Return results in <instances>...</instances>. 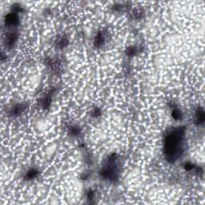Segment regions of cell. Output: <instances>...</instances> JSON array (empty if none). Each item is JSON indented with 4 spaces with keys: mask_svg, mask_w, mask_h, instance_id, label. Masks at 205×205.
<instances>
[{
    "mask_svg": "<svg viewBox=\"0 0 205 205\" xmlns=\"http://www.w3.org/2000/svg\"><path fill=\"white\" fill-rule=\"evenodd\" d=\"M185 127H176L167 131L163 140V154L166 160L175 163L184 151Z\"/></svg>",
    "mask_w": 205,
    "mask_h": 205,
    "instance_id": "1",
    "label": "cell"
},
{
    "mask_svg": "<svg viewBox=\"0 0 205 205\" xmlns=\"http://www.w3.org/2000/svg\"><path fill=\"white\" fill-rule=\"evenodd\" d=\"M100 175L102 178L108 181L115 182L118 180L119 176V164L117 155H111L105 159L100 171Z\"/></svg>",
    "mask_w": 205,
    "mask_h": 205,
    "instance_id": "2",
    "label": "cell"
},
{
    "mask_svg": "<svg viewBox=\"0 0 205 205\" xmlns=\"http://www.w3.org/2000/svg\"><path fill=\"white\" fill-rule=\"evenodd\" d=\"M4 22L6 27H15V26L19 24V16L15 12L9 13L5 16Z\"/></svg>",
    "mask_w": 205,
    "mask_h": 205,
    "instance_id": "3",
    "label": "cell"
},
{
    "mask_svg": "<svg viewBox=\"0 0 205 205\" xmlns=\"http://www.w3.org/2000/svg\"><path fill=\"white\" fill-rule=\"evenodd\" d=\"M18 34L16 31H11L7 33L5 38V44L8 48L11 47L15 45V42L17 41Z\"/></svg>",
    "mask_w": 205,
    "mask_h": 205,
    "instance_id": "4",
    "label": "cell"
},
{
    "mask_svg": "<svg viewBox=\"0 0 205 205\" xmlns=\"http://www.w3.org/2000/svg\"><path fill=\"white\" fill-rule=\"evenodd\" d=\"M204 122V112L203 108H198L196 112V123L198 125L203 124Z\"/></svg>",
    "mask_w": 205,
    "mask_h": 205,
    "instance_id": "5",
    "label": "cell"
},
{
    "mask_svg": "<svg viewBox=\"0 0 205 205\" xmlns=\"http://www.w3.org/2000/svg\"><path fill=\"white\" fill-rule=\"evenodd\" d=\"M51 97H52V92H51V91L47 92V93L43 96V98L42 99V108H48L49 106H50V104H51Z\"/></svg>",
    "mask_w": 205,
    "mask_h": 205,
    "instance_id": "6",
    "label": "cell"
},
{
    "mask_svg": "<svg viewBox=\"0 0 205 205\" xmlns=\"http://www.w3.org/2000/svg\"><path fill=\"white\" fill-rule=\"evenodd\" d=\"M105 37H104V33L102 32H99L97 35L95 36V46H101L104 43V40H105Z\"/></svg>",
    "mask_w": 205,
    "mask_h": 205,
    "instance_id": "7",
    "label": "cell"
},
{
    "mask_svg": "<svg viewBox=\"0 0 205 205\" xmlns=\"http://www.w3.org/2000/svg\"><path fill=\"white\" fill-rule=\"evenodd\" d=\"M24 110V106L23 104H18L15 106L11 110V115H18L21 114V112Z\"/></svg>",
    "mask_w": 205,
    "mask_h": 205,
    "instance_id": "8",
    "label": "cell"
},
{
    "mask_svg": "<svg viewBox=\"0 0 205 205\" xmlns=\"http://www.w3.org/2000/svg\"><path fill=\"white\" fill-rule=\"evenodd\" d=\"M37 175H38V171L35 169H31L27 171L26 177H27V179H28V180H32V179L35 178L36 176H37Z\"/></svg>",
    "mask_w": 205,
    "mask_h": 205,
    "instance_id": "9",
    "label": "cell"
},
{
    "mask_svg": "<svg viewBox=\"0 0 205 205\" xmlns=\"http://www.w3.org/2000/svg\"><path fill=\"white\" fill-rule=\"evenodd\" d=\"M68 39L66 38H64V37H63V38H61L59 39V42H58V44H59L58 46H59V47H64L68 45Z\"/></svg>",
    "mask_w": 205,
    "mask_h": 205,
    "instance_id": "10",
    "label": "cell"
},
{
    "mask_svg": "<svg viewBox=\"0 0 205 205\" xmlns=\"http://www.w3.org/2000/svg\"><path fill=\"white\" fill-rule=\"evenodd\" d=\"M181 116V112H180V110H177V109L173 110V112H172V117L175 119H180Z\"/></svg>",
    "mask_w": 205,
    "mask_h": 205,
    "instance_id": "11",
    "label": "cell"
},
{
    "mask_svg": "<svg viewBox=\"0 0 205 205\" xmlns=\"http://www.w3.org/2000/svg\"><path fill=\"white\" fill-rule=\"evenodd\" d=\"M135 51H136V49L134 48V47H130V48L127 50V55H134L135 54Z\"/></svg>",
    "mask_w": 205,
    "mask_h": 205,
    "instance_id": "12",
    "label": "cell"
}]
</instances>
